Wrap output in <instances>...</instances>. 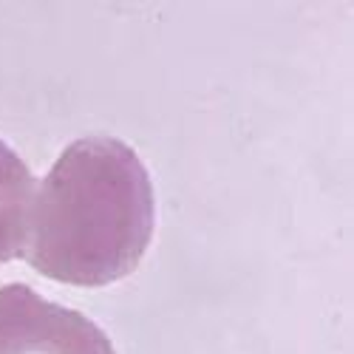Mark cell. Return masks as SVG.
<instances>
[{"label":"cell","instance_id":"cell-2","mask_svg":"<svg viewBox=\"0 0 354 354\" xmlns=\"http://www.w3.org/2000/svg\"><path fill=\"white\" fill-rule=\"evenodd\" d=\"M0 354H116L91 317L32 286H0Z\"/></svg>","mask_w":354,"mask_h":354},{"label":"cell","instance_id":"cell-1","mask_svg":"<svg viewBox=\"0 0 354 354\" xmlns=\"http://www.w3.org/2000/svg\"><path fill=\"white\" fill-rule=\"evenodd\" d=\"M156 198L142 159L113 136L71 142L35 190L23 258L46 278L108 286L153 239Z\"/></svg>","mask_w":354,"mask_h":354},{"label":"cell","instance_id":"cell-3","mask_svg":"<svg viewBox=\"0 0 354 354\" xmlns=\"http://www.w3.org/2000/svg\"><path fill=\"white\" fill-rule=\"evenodd\" d=\"M35 190L32 170L6 142H0V263L23 255Z\"/></svg>","mask_w":354,"mask_h":354}]
</instances>
